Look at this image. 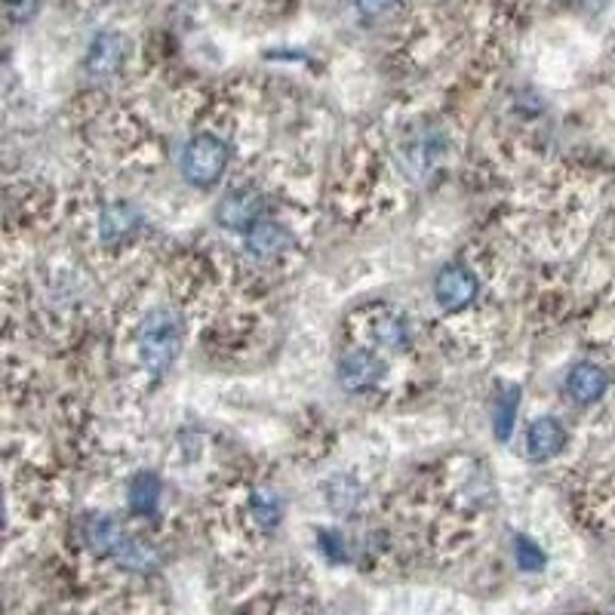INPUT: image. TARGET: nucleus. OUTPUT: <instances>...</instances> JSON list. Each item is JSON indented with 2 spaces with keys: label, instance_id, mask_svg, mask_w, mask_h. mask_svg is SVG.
<instances>
[{
  "label": "nucleus",
  "instance_id": "1",
  "mask_svg": "<svg viewBox=\"0 0 615 615\" xmlns=\"http://www.w3.org/2000/svg\"><path fill=\"white\" fill-rule=\"evenodd\" d=\"M185 339V321L170 305L148 308L136 329L138 366L152 376H164L170 370Z\"/></svg>",
  "mask_w": 615,
  "mask_h": 615
},
{
  "label": "nucleus",
  "instance_id": "2",
  "mask_svg": "<svg viewBox=\"0 0 615 615\" xmlns=\"http://www.w3.org/2000/svg\"><path fill=\"white\" fill-rule=\"evenodd\" d=\"M228 157H231V148H228V142L222 136L197 133L182 148V176L197 189H209L228 170Z\"/></svg>",
  "mask_w": 615,
  "mask_h": 615
},
{
  "label": "nucleus",
  "instance_id": "3",
  "mask_svg": "<svg viewBox=\"0 0 615 615\" xmlns=\"http://www.w3.org/2000/svg\"><path fill=\"white\" fill-rule=\"evenodd\" d=\"M265 209H268V197L265 191L256 185H234L228 189L219 206H216V222L228 228V231H253L262 219H265Z\"/></svg>",
  "mask_w": 615,
  "mask_h": 615
},
{
  "label": "nucleus",
  "instance_id": "4",
  "mask_svg": "<svg viewBox=\"0 0 615 615\" xmlns=\"http://www.w3.org/2000/svg\"><path fill=\"white\" fill-rule=\"evenodd\" d=\"M480 296V277L468 265L453 262L444 265L437 277H434V299L444 311H465L478 302Z\"/></svg>",
  "mask_w": 615,
  "mask_h": 615
},
{
  "label": "nucleus",
  "instance_id": "5",
  "mask_svg": "<svg viewBox=\"0 0 615 615\" xmlns=\"http://www.w3.org/2000/svg\"><path fill=\"white\" fill-rule=\"evenodd\" d=\"M385 376H388V366L373 348H351L339 358V382H342L345 391H373L385 382Z\"/></svg>",
  "mask_w": 615,
  "mask_h": 615
},
{
  "label": "nucleus",
  "instance_id": "6",
  "mask_svg": "<svg viewBox=\"0 0 615 615\" xmlns=\"http://www.w3.org/2000/svg\"><path fill=\"white\" fill-rule=\"evenodd\" d=\"M366 339L373 342V348L407 351L412 345V326L397 308L378 305L366 314Z\"/></svg>",
  "mask_w": 615,
  "mask_h": 615
},
{
  "label": "nucleus",
  "instance_id": "7",
  "mask_svg": "<svg viewBox=\"0 0 615 615\" xmlns=\"http://www.w3.org/2000/svg\"><path fill=\"white\" fill-rule=\"evenodd\" d=\"M243 246H246V253L253 258H258V262H277V258H284L292 246H296V234L290 231V225L265 216L253 231H246Z\"/></svg>",
  "mask_w": 615,
  "mask_h": 615
},
{
  "label": "nucleus",
  "instance_id": "8",
  "mask_svg": "<svg viewBox=\"0 0 615 615\" xmlns=\"http://www.w3.org/2000/svg\"><path fill=\"white\" fill-rule=\"evenodd\" d=\"M126 535L130 532L123 530V523L114 520L111 514H89L81 523V542L99 560H108V557L114 560L123 542H126Z\"/></svg>",
  "mask_w": 615,
  "mask_h": 615
},
{
  "label": "nucleus",
  "instance_id": "9",
  "mask_svg": "<svg viewBox=\"0 0 615 615\" xmlns=\"http://www.w3.org/2000/svg\"><path fill=\"white\" fill-rule=\"evenodd\" d=\"M446 152V138L437 133V130H422L400 148V170L407 172L410 179H422L425 172H431L441 157Z\"/></svg>",
  "mask_w": 615,
  "mask_h": 615
},
{
  "label": "nucleus",
  "instance_id": "10",
  "mask_svg": "<svg viewBox=\"0 0 615 615\" xmlns=\"http://www.w3.org/2000/svg\"><path fill=\"white\" fill-rule=\"evenodd\" d=\"M142 228V216L133 204L126 201H108L99 209V219H96V234L99 243L105 246H118L123 240H130Z\"/></svg>",
  "mask_w": 615,
  "mask_h": 615
},
{
  "label": "nucleus",
  "instance_id": "11",
  "mask_svg": "<svg viewBox=\"0 0 615 615\" xmlns=\"http://www.w3.org/2000/svg\"><path fill=\"white\" fill-rule=\"evenodd\" d=\"M606 391H610V376H606V370L598 366L594 360H579V363L569 370V376H566V394H569L576 403H581V407L598 403Z\"/></svg>",
  "mask_w": 615,
  "mask_h": 615
},
{
  "label": "nucleus",
  "instance_id": "12",
  "mask_svg": "<svg viewBox=\"0 0 615 615\" xmlns=\"http://www.w3.org/2000/svg\"><path fill=\"white\" fill-rule=\"evenodd\" d=\"M527 449L532 461H547L566 449V427L554 415H542L527 427Z\"/></svg>",
  "mask_w": 615,
  "mask_h": 615
},
{
  "label": "nucleus",
  "instance_id": "13",
  "mask_svg": "<svg viewBox=\"0 0 615 615\" xmlns=\"http://www.w3.org/2000/svg\"><path fill=\"white\" fill-rule=\"evenodd\" d=\"M246 517L258 532H274L284 520V498L272 486H250L246 490Z\"/></svg>",
  "mask_w": 615,
  "mask_h": 615
},
{
  "label": "nucleus",
  "instance_id": "14",
  "mask_svg": "<svg viewBox=\"0 0 615 615\" xmlns=\"http://www.w3.org/2000/svg\"><path fill=\"white\" fill-rule=\"evenodd\" d=\"M160 493H164L160 478L154 471H138L126 483V505L136 517H152L160 505Z\"/></svg>",
  "mask_w": 615,
  "mask_h": 615
},
{
  "label": "nucleus",
  "instance_id": "15",
  "mask_svg": "<svg viewBox=\"0 0 615 615\" xmlns=\"http://www.w3.org/2000/svg\"><path fill=\"white\" fill-rule=\"evenodd\" d=\"M114 564H118L120 569H126V572L145 576V572H152L154 566L160 564V554H157V547H154L148 539L126 535V542H123V547L118 551Z\"/></svg>",
  "mask_w": 615,
  "mask_h": 615
},
{
  "label": "nucleus",
  "instance_id": "16",
  "mask_svg": "<svg viewBox=\"0 0 615 615\" xmlns=\"http://www.w3.org/2000/svg\"><path fill=\"white\" fill-rule=\"evenodd\" d=\"M123 56V40L111 32H105L93 40V47L86 52V71L89 74H111L120 65Z\"/></svg>",
  "mask_w": 615,
  "mask_h": 615
},
{
  "label": "nucleus",
  "instance_id": "17",
  "mask_svg": "<svg viewBox=\"0 0 615 615\" xmlns=\"http://www.w3.org/2000/svg\"><path fill=\"white\" fill-rule=\"evenodd\" d=\"M517 410H520V388H505L498 394L496 407H493V431H496L498 441H508L517 422Z\"/></svg>",
  "mask_w": 615,
  "mask_h": 615
},
{
  "label": "nucleus",
  "instance_id": "18",
  "mask_svg": "<svg viewBox=\"0 0 615 615\" xmlns=\"http://www.w3.org/2000/svg\"><path fill=\"white\" fill-rule=\"evenodd\" d=\"M514 560L523 572H542L545 569V551L539 542H532L530 535H517L514 539Z\"/></svg>",
  "mask_w": 615,
  "mask_h": 615
},
{
  "label": "nucleus",
  "instance_id": "19",
  "mask_svg": "<svg viewBox=\"0 0 615 615\" xmlns=\"http://www.w3.org/2000/svg\"><path fill=\"white\" fill-rule=\"evenodd\" d=\"M329 483H336V486H339V493H336V490H326V496H329V505H333V508H354V505H358L360 490L354 480L336 478V480H329Z\"/></svg>",
  "mask_w": 615,
  "mask_h": 615
},
{
  "label": "nucleus",
  "instance_id": "20",
  "mask_svg": "<svg viewBox=\"0 0 615 615\" xmlns=\"http://www.w3.org/2000/svg\"><path fill=\"white\" fill-rule=\"evenodd\" d=\"M317 545H321V551H324L329 560H345V557H348V551H345V539L339 535V532L324 530L321 535H317Z\"/></svg>",
  "mask_w": 615,
  "mask_h": 615
},
{
  "label": "nucleus",
  "instance_id": "21",
  "mask_svg": "<svg viewBox=\"0 0 615 615\" xmlns=\"http://www.w3.org/2000/svg\"><path fill=\"white\" fill-rule=\"evenodd\" d=\"M7 7H10V19L16 25H22V22H28V19L35 16L37 0H7Z\"/></svg>",
  "mask_w": 615,
  "mask_h": 615
},
{
  "label": "nucleus",
  "instance_id": "22",
  "mask_svg": "<svg viewBox=\"0 0 615 615\" xmlns=\"http://www.w3.org/2000/svg\"><path fill=\"white\" fill-rule=\"evenodd\" d=\"M358 3V10L363 16H382V13H388L397 7V0H354Z\"/></svg>",
  "mask_w": 615,
  "mask_h": 615
}]
</instances>
